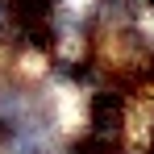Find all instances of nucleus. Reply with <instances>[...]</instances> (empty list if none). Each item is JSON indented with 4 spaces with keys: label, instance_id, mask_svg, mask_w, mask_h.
Listing matches in <instances>:
<instances>
[]
</instances>
